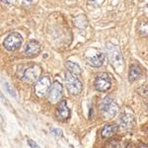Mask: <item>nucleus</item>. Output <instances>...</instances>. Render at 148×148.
<instances>
[{"mask_svg":"<svg viewBox=\"0 0 148 148\" xmlns=\"http://www.w3.org/2000/svg\"><path fill=\"white\" fill-rule=\"evenodd\" d=\"M119 111V106L114 99L106 97L100 105V113L104 120H112Z\"/></svg>","mask_w":148,"mask_h":148,"instance_id":"obj_1","label":"nucleus"},{"mask_svg":"<svg viewBox=\"0 0 148 148\" xmlns=\"http://www.w3.org/2000/svg\"><path fill=\"white\" fill-rule=\"evenodd\" d=\"M106 49H107V52H108L109 59H110V61H111L112 65H113L114 69H116L119 72H121V69H123V56H121L120 49H118V47H116L114 45L111 44V42H108V44L106 45Z\"/></svg>","mask_w":148,"mask_h":148,"instance_id":"obj_2","label":"nucleus"},{"mask_svg":"<svg viewBox=\"0 0 148 148\" xmlns=\"http://www.w3.org/2000/svg\"><path fill=\"white\" fill-rule=\"evenodd\" d=\"M65 84L68 92L73 96H78L82 92V83L74 75V73L70 71L65 74Z\"/></svg>","mask_w":148,"mask_h":148,"instance_id":"obj_3","label":"nucleus"},{"mask_svg":"<svg viewBox=\"0 0 148 148\" xmlns=\"http://www.w3.org/2000/svg\"><path fill=\"white\" fill-rule=\"evenodd\" d=\"M22 42H23V38L19 33H12V34L6 37V39L4 40L3 45L7 51H14L21 47Z\"/></svg>","mask_w":148,"mask_h":148,"instance_id":"obj_4","label":"nucleus"},{"mask_svg":"<svg viewBox=\"0 0 148 148\" xmlns=\"http://www.w3.org/2000/svg\"><path fill=\"white\" fill-rule=\"evenodd\" d=\"M42 74V68L39 65H33L28 69L23 74V80L28 83H33L38 81Z\"/></svg>","mask_w":148,"mask_h":148,"instance_id":"obj_5","label":"nucleus"},{"mask_svg":"<svg viewBox=\"0 0 148 148\" xmlns=\"http://www.w3.org/2000/svg\"><path fill=\"white\" fill-rule=\"evenodd\" d=\"M51 79L49 77H42L37 81L35 86V93L39 97H44L51 89Z\"/></svg>","mask_w":148,"mask_h":148,"instance_id":"obj_6","label":"nucleus"},{"mask_svg":"<svg viewBox=\"0 0 148 148\" xmlns=\"http://www.w3.org/2000/svg\"><path fill=\"white\" fill-rule=\"evenodd\" d=\"M94 86L96 90L100 92H106L111 88V80L107 74H101L98 75L95 79Z\"/></svg>","mask_w":148,"mask_h":148,"instance_id":"obj_7","label":"nucleus"},{"mask_svg":"<svg viewBox=\"0 0 148 148\" xmlns=\"http://www.w3.org/2000/svg\"><path fill=\"white\" fill-rule=\"evenodd\" d=\"M62 92V86H61V84L58 81H56L51 87V91H49V101L52 103V104H56V103H57L61 99Z\"/></svg>","mask_w":148,"mask_h":148,"instance_id":"obj_8","label":"nucleus"},{"mask_svg":"<svg viewBox=\"0 0 148 148\" xmlns=\"http://www.w3.org/2000/svg\"><path fill=\"white\" fill-rule=\"evenodd\" d=\"M86 60L93 67H100L105 61V54L102 51H95V53L86 56Z\"/></svg>","mask_w":148,"mask_h":148,"instance_id":"obj_9","label":"nucleus"},{"mask_svg":"<svg viewBox=\"0 0 148 148\" xmlns=\"http://www.w3.org/2000/svg\"><path fill=\"white\" fill-rule=\"evenodd\" d=\"M40 51H42V47H40V42H38L37 40H30L25 47V54L26 56L29 57H35L38 54H40Z\"/></svg>","mask_w":148,"mask_h":148,"instance_id":"obj_10","label":"nucleus"},{"mask_svg":"<svg viewBox=\"0 0 148 148\" xmlns=\"http://www.w3.org/2000/svg\"><path fill=\"white\" fill-rule=\"evenodd\" d=\"M120 125L121 127L123 128H131L135 125V118L132 114L130 113V112H125V113H123L121 116H120Z\"/></svg>","mask_w":148,"mask_h":148,"instance_id":"obj_11","label":"nucleus"},{"mask_svg":"<svg viewBox=\"0 0 148 148\" xmlns=\"http://www.w3.org/2000/svg\"><path fill=\"white\" fill-rule=\"evenodd\" d=\"M69 116H70V110L66 106V101L63 100V101L59 103L58 107L56 109V118L59 121H65L68 120Z\"/></svg>","mask_w":148,"mask_h":148,"instance_id":"obj_12","label":"nucleus"},{"mask_svg":"<svg viewBox=\"0 0 148 148\" xmlns=\"http://www.w3.org/2000/svg\"><path fill=\"white\" fill-rule=\"evenodd\" d=\"M140 76H141V68L137 64H132L130 68V72H128V79L130 82H132V81L137 80Z\"/></svg>","mask_w":148,"mask_h":148,"instance_id":"obj_13","label":"nucleus"},{"mask_svg":"<svg viewBox=\"0 0 148 148\" xmlns=\"http://www.w3.org/2000/svg\"><path fill=\"white\" fill-rule=\"evenodd\" d=\"M119 127L116 125H107L104 126L102 130V136L103 137H111L114 133L118 131Z\"/></svg>","mask_w":148,"mask_h":148,"instance_id":"obj_14","label":"nucleus"},{"mask_svg":"<svg viewBox=\"0 0 148 148\" xmlns=\"http://www.w3.org/2000/svg\"><path fill=\"white\" fill-rule=\"evenodd\" d=\"M74 24H75L76 27L84 29L87 27L88 25V21L84 15H79L77 16L76 18H74Z\"/></svg>","mask_w":148,"mask_h":148,"instance_id":"obj_15","label":"nucleus"},{"mask_svg":"<svg viewBox=\"0 0 148 148\" xmlns=\"http://www.w3.org/2000/svg\"><path fill=\"white\" fill-rule=\"evenodd\" d=\"M65 65L70 72H72L74 74H80L81 73V68L77 63H74V62H72V61H66Z\"/></svg>","mask_w":148,"mask_h":148,"instance_id":"obj_16","label":"nucleus"},{"mask_svg":"<svg viewBox=\"0 0 148 148\" xmlns=\"http://www.w3.org/2000/svg\"><path fill=\"white\" fill-rule=\"evenodd\" d=\"M138 31L141 37H148V21H142L139 23Z\"/></svg>","mask_w":148,"mask_h":148,"instance_id":"obj_17","label":"nucleus"},{"mask_svg":"<svg viewBox=\"0 0 148 148\" xmlns=\"http://www.w3.org/2000/svg\"><path fill=\"white\" fill-rule=\"evenodd\" d=\"M51 132L52 135H54V136H62V135H63L62 130H58V128H51Z\"/></svg>","mask_w":148,"mask_h":148,"instance_id":"obj_18","label":"nucleus"},{"mask_svg":"<svg viewBox=\"0 0 148 148\" xmlns=\"http://www.w3.org/2000/svg\"><path fill=\"white\" fill-rule=\"evenodd\" d=\"M89 2L94 6H100L104 2V0H89Z\"/></svg>","mask_w":148,"mask_h":148,"instance_id":"obj_19","label":"nucleus"},{"mask_svg":"<svg viewBox=\"0 0 148 148\" xmlns=\"http://www.w3.org/2000/svg\"><path fill=\"white\" fill-rule=\"evenodd\" d=\"M28 144L30 145L31 147H39V145H38L37 143L32 139H28Z\"/></svg>","mask_w":148,"mask_h":148,"instance_id":"obj_20","label":"nucleus"},{"mask_svg":"<svg viewBox=\"0 0 148 148\" xmlns=\"http://www.w3.org/2000/svg\"><path fill=\"white\" fill-rule=\"evenodd\" d=\"M4 1H6V2H9V3H11V2L15 1V0H4Z\"/></svg>","mask_w":148,"mask_h":148,"instance_id":"obj_21","label":"nucleus"},{"mask_svg":"<svg viewBox=\"0 0 148 148\" xmlns=\"http://www.w3.org/2000/svg\"><path fill=\"white\" fill-rule=\"evenodd\" d=\"M26 2H32V0H25Z\"/></svg>","mask_w":148,"mask_h":148,"instance_id":"obj_22","label":"nucleus"}]
</instances>
